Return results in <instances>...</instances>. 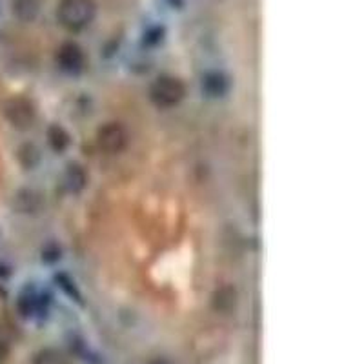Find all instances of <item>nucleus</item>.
I'll use <instances>...</instances> for the list:
<instances>
[{
    "instance_id": "1",
    "label": "nucleus",
    "mask_w": 364,
    "mask_h": 364,
    "mask_svg": "<svg viewBox=\"0 0 364 364\" xmlns=\"http://www.w3.org/2000/svg\"><path fill=\"white\" fill-rule=\"evenodd\" d=\"M58 22L70 31H80L95 17L93 0H60L57 9Z\"/></svg>"
},
{
    "instance_id": "2",
    "label": "nucleus",
    "mask_w": 364,
    "mask_h": 364,
    "mask_svg": "<svg viewBox=\"0 0 364 364\" xmlns=\"http://www.w3.org/2000/svg\"><path fill=\"white\" fill-rule=\"evenodd\" d=\"M186 87L175 77H159L149 90V97L159 108H173L184 99Z\"/></svg>"
},
{
    "instance_id": "3",
    "label": "nucleus",
    "mask_w": 364,
    "mask_h": 364,
    "mask_svg": "<svg viewBox=\"0 0 364 364\" xmlns=\"http://www.w3.org/2000/svg\"><path fill=\"white\" fill-rule=\"evenodd\" d=\"M128 132L120 122H108L97 132V144L104 154H120L128 144Z\"/></svg>"
},
{
    "instance_id": "4",
    "label": "nucleus",
    "mask_w": 364,
    "mask_h": 364,
    "mask_svg": "<svg viewBox=\"0 0 364 364\" xmlns=\"http://www.w3.org/2000/svg\"><path fill=\"white\" fill-rule=\"evenodd\" d=\"M57 64L66 73H79L86 64V57L79 44L66 42L57 50Z\"/></svg>"
},
{
    "instance_id": "5",
    "label": "nucleus",
    "mask_w": 364,
    "mask_h": 364,
    "mask_svg": "<svg viewBox=\"0 0 364 364\" xmlns=\"http://www.w3.org/2000/svg\"><path fill=\"white\" fill-rule=\"evenodd\" d=\"M6 117L11 122V126L18 129H28L33 124L35 120V109L31 102L24 99H13L9 100L6 106Z\"/></svg>"
},
{
    "instance_id": "6",
    "label": "nucleus",
    "mask_w": 364,
    "mask_h": 364,
    "mask_svg": "<svg viewBox=\"0 0 364 364\" xmlns=\"http://www.w3.org/2000/svg\"><path fill=\"white\" fill-rule=\"evenodd\" d=\"M13 206L18 213H37L42 206V197L35 190H21L13 199Z\"/></svg>"
},
{
    "instance_id": "7",
    "label": "nucleus",
    "mask_w": 364,
    "mask_h": 364,
    "mask_svg": "<svg viewBox=\"0 0 364 364\" xmlns=\"http://www.w3.org/2000/svg\"><path fill=\"white\" fill-rule=\"evenodd\" d=\"M228 87H230V82L219 71H213V73H208L203 79V91L208 97H224L228 93Z\"/></svg>"
},
{
    "instance_id": "8",
    "label": "nucleus",
    "mask_w": 364,
    "mask_h": 364,
    "mask_svg": "<svg viewBox=\"0 0 364 364\" xmlns=\"http://www.w3.org/2000/svg\"><path fill=\"white\" fill-rule=\"evenodd\" d=\"M42 308H44V301H42V297L37 291L26 290L18 297V311L22 314V317L29 318L37 314H42Z\"/></svg>"
},
{
    "instance_id": "9",
    "label": "nucleus",
    "mask_w": 364,
    "mask_h": 364,
    "mask_svg": "<svg viewBox=\"0 0 364 364\" xmlns=\"http://www.w3.org/2000/svg\"><path fill=\"white\" fill-rule=\"evenodd\" d=\"M87 182V175L80 164H70L66 173H64V184L71 193H79L84 190Z\"/></svg>"
},
{
    "instance_id": "10",
    "label": "nucleus",
    "mask_w": 364,
    "mask_h": 364,
    "mask_svg": "<svg viewBox=\"0 0 364 364\" xmlns=\"http://www.w3.org/2000/svg\"><path fill=\"white\" fill-rule=\"evenodd\" d=\"M41 11V0H13V13L22 22H31Z\"/></svg>"
},
{
    "instance_id": "11",
    "label": "nucleus",
    "mask_w": 364,
    "mask_h": 364,
    "mask_svg": "<svg viewBox=\"0 0 364 364\" xmlns=\"http://www.w3.org/2000/svg\"><path fill=\"white\" fill-rule=\"evenodd\" d=\"M48 141H50L51 148L55 151H64L70 146V135H68L63 126L55 124L48 129Z\"/></svg>"
},
{
    "instance_id": "12",
    "label": "nucleus",
    "mask_w": 364,
    "mask_h": 364,
    "mask_svg": "<svg viewBox=\"0 0 364 364\" xmlns=\"http://www.w3.org/2000/svg\"><path fill=\"white\" fill-rule=\"evenodd\" d=\"M33 364H71V363L63 352L53 350V348H48V350H42V352L35 357Z\"/></svg>"
},
{
    "instance_id": "13",
    "label": "nucleus",
    "mask_w": 364,
    "mask_h": 364,
    "mask_svg": "<svg viewBox=\"0 0 364 364\" xmlns=\"http://www.w3.org/2000/svg\"><path fill=\"white\" fill-rule=\"evenodd\" d=\"M9 357V348L4 341L0 339V364H4Z\"/></svg>"
},
{
    "instance_id": "14",
    "label": "nucleus",
    "mask_w": 364,
    "mask_h": 364,
    "mask_svg": "<svg viewBox=\"0 0 364 364\" xmlns=\"http://www.w3.org/2000/svg\"><path fill=\"white\" fill-rule=\"evenodd\" d=\"M149 364H171V363H168V360H154V363H149Z\"/></svg>"
}]
</instances>
